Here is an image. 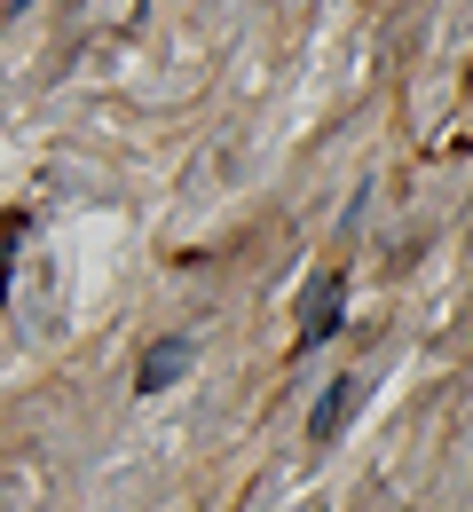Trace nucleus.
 I'll return each instance as SVG.
<instances>
[{
	"instance_id": "f257e3e1",
	"label": "nucleus",
	"mask_w": 473,
	"mask_h": 512,
	"mask_svg": "<svg viewBox=\"0 0 473 512\" xmlns=\"http://www.w3.org/2000/svg\"><path fill=\"white\" fill-rule=\"evenodd\" d=\"M339 331V276L324 284H308V300H300V347H316V339H332Z\"/></svg>"
},
{
	"instance_id": "f03ea898",
	"label": "nucleus",
	"mask_w": 473,
	"mask_h": 512,
	"mask_svg": "<svg viewBox=\"0 0 473 512\" xmlns=\"http://www.w3.org/2000/svg\"><path fill=\"white\" fill-rule=\"evenodd\" d=\"M355 402H363V379H332V394H324V410H316V442H332L339 426L355 418Z\"/></svg>"
},
{
	"instance_id": "7ed1b4c3",
	"label": "nucleus",
	"mask_w": 473,
	"mask_h": 512,
	"mask_svg": "<svg viewBox=\"0 0 473 512\" xmlns=\"http://www.w3.org/2000/svg\"><path fill=\"white\" fill-rule=\"evenodd\" d=\"M182 363H190V339H158V347L142 355V394H158V386L174 379Z\"/></svg>"
},
{
	"instance_id": "20e7f679",
	"label": "nucleus",
	"mask_w": 473,
	"mask_h": 512,
	"mask_svg": "<svg viewBox=\"0 0 473 512\" xmlns=\"http://www.w3.org/2000/svg\"><path fill=\"white\" fill-rule=\"evenodd\" d=\"M16 229H24V221H0V292H8V253H16Z\"/></svg>"
}]
</instances>
